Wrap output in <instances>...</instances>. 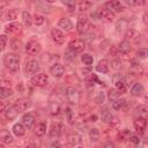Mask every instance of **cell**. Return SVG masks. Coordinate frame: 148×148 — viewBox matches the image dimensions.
<instances>
[{
    "mask_svg": "<svg viewBox=\"0 0 148 148\" xmlns=\"http://www.w3.org/2000/svg\"><path fill=\"white\" fill-rule=\"evenodd\" d=\"M91 6H92V3L89 2V1H81V2L79 3V9H80L81 12H86V10L90 9Z\"/></svg>",
    "mask_w": 148,
    "mask_h": 148,
    "instance_id": "cell-33",
    "label": "cell"
},
{
    "mask_svg": "<svg viewBox=\"0 0 148 148\" xmlns=\"http://www.w3.org/2000/svg\"><path fill=\"white\" fill-rule=\"evenodd\" d=\"M50 73L54 77H61L65 73V68L61 64H53V66L50 68Z\"/></svg>",
    "mask_w": 148,
    "mask_h": 148,
    "instance_id": "cell-10",
    "label": "cell"
},
{
    "mask_svg": "<svg viewBox=\"0 0 148 148\" xmlns=\"http://www.w3.org/2000/svg\"><path fill=\"white\" fill-rule=\"evenodd\" d=\"M47 75L44 74V73H39V74H36L35 76H32L31 79V83L35 86V87H45L47 84Z\"/></svg>",
    "mask_w": 148,
    "mask_h": 148,
    "instance_id": "cell-4",
    "label": "cell"
},
{
    "mask_svg": "<svg viewBox=\"0 0 148 148\" xmlns=\"http://www.w3.org/2000/svg\"><path fill=\"white\" fill-rule=\"evenodd\" d=\"M119 96H120V94H119L117 90H114V89L110 90V91H109V94H108V97H109V99H110L111 102L117 101V99L119 98Z\"/></svg>",
    "mask_w": 148,
    "mask_h": 148,
    "instance_id": "cell-35",
    "label": "cell"
},
{
    "mask_svg": "<svg viewBox=\"0 0 148 148\" xmlns=\"http://www.w3.org/2000/svg\"><path fill=\"white\" fill-rule=\"evenodd\" d=\"M119 51L123 56H127L131 51V45L127 40H123L120 44H119Z\"/></svg>",
    "mask_w": 148,
    "mask_h": 148,
    "instance_id": "cell-22",
    "label": "cell"
},
{
    "mask_svg": "<svg viewBox=\"0 0 148 148\" xmlns=\"http://www.w3.org/2000/svg\"><path fill=\"white\" fill-rule=\"evenodd\" d=\"M125 36H126L127 38H134V37L136 36V31H135L134 29H128V30L126 31Z\"/></svg>",
    "mask_w": 148,
    "mask_h": 148,
    "instance_id": "cell-49",
    "label": "cell"
},
{
    "mask_svg": "<svg viewBox=\"0 0 148 148\" xmlns=\"http://www.w3.org/2000/svg\"><path fill=\"white\" fill-rule=\"evenodd\" d=\"M111 65H112V68H114V69H119L120 68V61H118V60H112L111 61Z\"/></svg>",
    "mask_w": 148,
    "mask_h": 148,
    "instance_id": "cell-54",
    "label": "cell"
},
{
    "mask_svg": "<svg viewBox=\"0 0 148 148\" xmlns=\"http://www.w3.org/2000/svg\"><path fill=\"white\" fill-rule=\"evenodd\" d=\"M58 25H59V28L64 29L65 31H71L72 28H73L72 21L69 18H67V17H61L59 20V22H58Z\"/></svg>",
    "mask_w": 148,
    "mask_h": 148,
    "instance_id": "cell-13",
    "label": "cell"
},
{
    "mask_svg": "<svg viewBox=\"0 0 148 148\" xmlns=\"http://www.w3.org/2000/svg\"><path fill=\"white\" fill-rule=\"evenodd\" d=\"M0 88H10V82L7 80L0 81Z\"/></svg>",
    "mask_w": 148,
    "mask_h": 148,
    "instance_id": "cell-53",
    "label": "cell"
},
{
    "mask_svg": "<svg viewBox=\"0 0 148 148\" xmlns=\"http://www.w3.org/2000/svg\"><path fill=\"white\" fill-rule=\"evenodd\" d=\"M96 71L102 73V74H106L109 72V62H108V60L106 59L99 60V62L96 66Z\"/></svg>",
    "mask_w": 148,
    "mask_h": 148,
    "instance_id": "cell-18",
    "label": "cell"
},
{
    "mask_svg": "<svg viewBox=\"0 0 148 148\" xmlns=\"http://www.w3.org/2000/svg\"><path fill=\"white\" fill-rule=\"evenodd\" d=\"M36 135L37 136H42V135H44L45 134V132H46V124L45 123H39L38 125H37V127H36Z\"/></svg>",
    "mask_w": 148,
    "mask_h": 148,
    "instance_id": "cell-28",
    "label": "cell"
},
{
    "mask_svg": "<svg viewBox=\"0 0 148 148\" xmlns=\"http://www.w3.org/2000/svg\"><path fill=\"white\" fill-rule=\"evenodd\" d=\"M126 106V101L124 98H118L117 101L112 102V108L116 110H124Z\"/></svg>",
    "mask_w": 148,
    "mask_h": 148,
    "instance_id": "cell-24",
    "label": "cell"
},
{
    "mask_svg": "<svg viewBox=\"0 0 148 148\" xmlns=\"http://www.w3.org/2000/svg\"><path fill=\"white\" fill-rule=\"evenodd\" d=\"M42 50V46H40V43H38L37 40H29L25 45V51L30 56H36Z\"/></svg>",
    "mask_w": 148,
    "mask_h": 148,
    "instance_id": "cell-3",
    "label": "cell"
},
{
    "mask_svg": "<svg viewBox=\"0 0 148 148\" xmlns=\"http://www.w3.org/2000/svg\"><path fill=\"white\" fill-rule=\"evenodd\" d=\"M99 17L101 18H104L108 22H111V21L114 20V13L112 10L108 9V8H104V9H102L99 12Z\"/></svg>",
    "mask_w": 148,
    "mask_h": 148,
    "instance_id": "cell-14",
    "label": "cell"
},
{
    "mask_svg": "<svg viewBox=\"0 0 148 148\" xmlns=\"http://www.w3.org/2000/svg\"><path fill=\"white\" fill-rule=\"evenodd\" d=\"M147 54H148V52H147V49H145V47H142V49H139V51H138V57H139V58H141V59H145V58L147 57Z\"/></svg>",
    "mask_w": 148,
    "mask_h": 148,
    "instance_id": "cell-47",
    "label": "cell"
},
{
    "mask_svg": "<svg viewBox=\"0 0 148 148\" xmlns=\"http://www.w3.org/2000/svg\"><path fill=\"white\" fill-rule=\"evenodd\" d=\"M3 64L9 71L16 72L20 68V58L15 53H7L3 57Z\"/></svg>",
    "mask_w": 148,
    "mask_h": 148,
    "instance_id": "cell-1",
    "label": "cell"
},
{
    "mask_svg": "<svg viewBox=\"0 0 148 148\" xmlns=\"http://www.w3.org/2000/svg\"><path fill=\"white\" fill-rule=\"evenodd\" d=\"M88 23H89V22H88V17H87L86 15H80V16L77 17V24H76L77 31H79V32H83V30L87 29Z\"/></svg>",
    "mask_w": 148,
    "mask_h": 148,
    "instance_id": "cell-12",
    "label": "cell"
},
{
    "mask_svg": "<svg viewBox=\"0 0 148 148\" xmlns=\"http://www.w3.org/2000/svg\"><path fill=\"white\" fill-rule=\"evenodd\" d=\"M13 133L16 136H23L25 134V127H24V125L21 124V123H16L13 126Z\"/></svg>",
    "mask_w": 148,
    "mask_h": 148,
    "instance_id": "cell-20",
    "label": "cell"
},
{
    "mask_svg": "<svg viewBox=\"0 0 148 148\" xmlns=\"http://www.w3.org/2000/svg\"><path fill=\"white\" fill-rule=\"evenodd\" d=\"M133 126H134L135 131H136L140 135H142V134L145 133V131H146V126H147L146 118H142V117L136 118V119L134 120V123H133Z\"/></svg>",
    "mask_w": 148,
    "mask_h": 148,
    "instance_id": "cell-6",
    "label": "cell"
},
{
    "mask_svg": "<svg viewBox=\"0 0 148 148\" xmlns=\"http://www.w3.org/2000/svg\"><path fill=\"white\" fill-rule=\"evenodd\" d=\"M138 110H139L140 117L146 118V114H147V106H146V105H140V106L138 108Z\"/></svg>",
    "mask_w": 148,
    "mask_h": 148,
    "instance_id": "cell-44",
    "label": "cell"
},
{
    "mask_svg": "<svg viewBox=\"0 0 148 148\" xmlns=\"http://www.w3.org/2000/svg\"><path fill=\"white\" fill-rule=\"evenodd\" d=\"M17 17V12L15 9H9L7 13V20L8 21H14Z\"/></svg>",
    "mask_w": 148,
    "mask_h": 148,
    "instance_id": "cell-40",
    "label": "cell"
},
{
    "mask_svg": "<svg viewBox=\"0 0 148 148\" xmlns=\"http://www.w3.org/2000/svg\"><path fill=\"white\" fill-rule=\"evenodd\" d=\"M65 113H66V117H67V120H68V123H73V112H72V110H71V108H66V111H65Z\"/></svg>",
    "mask_w": 148,
    "mask_h": 148,
    "instance_id": "cell-45",
    "label": "cell"
},
{
    "mask_svg": "<svg viewBox=\"0 0 148 148\" xmlns=\"http://www.w3.org/2000/svg\"><path fill=\"white\" fill-rule=\"evenodd\" d=\"M79 141H80V140H79V136H77L76 134H69V135H68V143H69L71 146L76 145Z\"/></svg>",
    "mask_w": 148,
    "mask_h": 148,
    "instance_id": "cell-39",
    "label": "cell"
},
{
    "mask_svg": "<svg viewBox=\"0 0 148 148\" xmlns=\"http://www.w3.org/2000/svg\"><path fill=\"white\" fill-rule=\"evenodd\" d=\"M16 89L20 90V91H22V90H23V86H22V83H18V84L16 86Z\"/></svg>",
    "mask_w": 148,
    "mask_h": 148,
    "instance_id": "cell-57",
    "label": "cell"
},
{
    "mask_svg": "<svg viewBox=\"0 0 148 148\" xmlns=\"http://www.w3.org/2000/svg\"><path fill=\"white\" fill-rule=\"evenodd\" d=\"M104 99H105V95H104V92L99 91V92L97 94V97H96V102H97L98 104H102V103L104 102Z\"/></svg>",
    "mask_w": 148,
    "mask_h": 148,
    "instance_id": "cell-48",
    "label": "cell"
},
{
    "mask_svg": "<svg viewBox=\"0 0 148 148\" xmlns=\"http://www.w3.org/2000/svg\"><path fill=\"white\" fill-rule=\"evenodd\" d=\"M22 30V25L17 22H13L9 23L8 25H6V31L7 32H14V34H18Z\"/></svg>",
    "mask_w": 148,
    "mask_h": 148,
    "instance_id": "cell-19",
    "label": "cell"
},
{
    "mask_svg": "<svg viewBox=\"0 0 148 148\" xmlns=\"http://www.w3.org/2000/svg\"><path fill=\"white\" fill-rule=\"evenodd\" d=\"M128 27V21L126 18H119L117 22H116V28L118 31H124L126 28Z\"/></svg>",
    "mask_w": 148,
    "mask_h": 148,
    "instance_id": "cell-23",
    "label": "cell"
},
{
    "mask_svg": "<svg viewBox=\"0 0 148 148\" xmlns=\"http://www.w3.org/2000/svg\"><path fill=\"white\" fill-rule=\"evenodd\" d=\"M123 80H124V77H123V75L119 74V73H117V74H114V75L112 76V82H113V83H116V82H118V81H123Z\"/></svg>",
    "mask_w": 148,
    "mask_h": 148,
    "instance_id": "cell-50",
    "label": "cell"
},
{
    "mask_svg": "<svg viewBox=\"0 0 148 148\" xmlns=\"http://www.w3.org/2000/svg\"><path fill=\"white\" fill-rule=\"evenodd\" d=\"M7 44V36L6 35H0V51H3Z\"/></svg>",
    "mask_w": 148,
    "mask_h": 148,
    "instance_id": "cell-42",
    "label": "cell"
},
{
    "mask_svg": "<svg viewBox=\"0 0 148 148\" xmlns=\"http://www.w3.org/2000/svg\"><path fill=\"white\" fill-rule=\"evenodd\" d=\"M62 3L67 7V9L69 12H73L75 9V2L74 1H62Z\"/></svg>",
    "mask_w": 148,
    "mask_h": 148,
    "instance_id": "cell-43",
    "label": "cell"
},
{
    "mask_svg": "<svg viewBox=\"0 0 148 148\" xmlns=\"http://www.w3.org/2000/svg\"><path fill=\"white\" fill-rule=\"evenodd\" d=\"M59 134V124L57 123H52L51 127H50V136L51 138H56Z\"/></svg>",
    "mask_w": 148,
    "mask_h": 148,
    "instance_id": "cell-29",
    "label": "cell"
},
{
    "mask_svg": "<svg viewBox=\"0 0 148 148\" xmlns=\"http://www.w3.org/2000/svg\"><path fill=\"white\" fill-rule=\"evenodd\" d=\"M25 148H36V146H35V143H30V145H28Z\"/></svg>",
    "mask_w": 148,
    "mask_h": 148,
    "instance_id": "cell-59",
    "label": "cell"
},
{
    "mask_svg": "<svg viewBox=\"0 0 148 148\" xmlns=\"http://www.w3.org/2000/svg\"><path fill=\"white\" fill-rule=\"evenodd\" d=\"M112 118H113V116L111 114V112H110L109 110L105 109V110L102 111V113H101V119H102V121H104V123H111Z\"/></svg>",
    "mask_w": 148,
    "mask_h": 148,
    "instance_id": "cell-25",
    "label": "cell"
},
{
    "mask_svg": "<svg viewBox=\"0 0 148 148\" xmlns=\"http://www.w3.org/2000/svg\"><path fill=\"white\" fill-rule=\"evenodd\" d=\"M14 105H15V108L17 109L18 112H22V111H25L28 108H30L31 102H30V99H28V98H20V99H17V101L15 102Z\"/></svg>",
    "mask_w": 148,
    "mask_h": 148,
    "instance_id": "cell-8",
    "label": "cell"
},
{
    "mask_svg": "<svg viewBox=\"0 0 148 148\" xmlns=\"http://www.w3.org/2000/svg\"><path fill=\"white\" fill-rule=\"evenodd\" d=\"M66 98L72 104H77L80 102V92L74 87H67L66 88Z\"/></svg>",
    "mask_w": 148,
    "mask_h": 148,
    "instance_id": "cell-2",
    "label": "cell"
},
{
    "mask_svg": "<svg viewBox=\"0 0 148 148\" xmlns=\"http://www.w3.org/2000/svg\"><path fill=\"white\" fill-rule=\"evenodd\" d=\"M0 15H1V8H0Z\"/></svg>",
    "mask_w": 148,
    "mask_h": 148,
    "instance_id": "cell-62",
    "label": "cell"
},
{
    "mask_svg": "<svg viewBox=\"0 0 148 148\" xmlns=\"http://www.w3.org/2000/svg\"><path fill=\"white\" fill-rule=\"evenodd\" d=\"M124 3H126V5H128V6H139V5H141L142 2L141 1H132V0H125L124 1Z\"/></svg>",
    "mask_w": 148,
    "mask_h": 148,
    "instance_id": "cell-51",
    "label": "cell"
},
{
    "mask_svg": "<svg viewBox=\"0 0 148 148\" xmlns=\"http://www.w3.org/2000/svg\"><path fill=\"white\" fill-rule=\"evenodd\" d=\"M51 37L54 40V43L58 44V45H62L65 43V35L58 28H54V29L51 30Z\"/></svg>",
    "mask_w": 148,
    "mask_h": 148,
    "instance_id": "cell-5",
    "label": "cell"
},
{
    "mask_svg": "<svg viewBox=\"0 0 148 148\" xmlns=\"http://www.w3.org/2000/svg\"><path fill=\"white\" fill-rule=\"evenodd\" d=\"M0 148H6L5 146H2V145H0Z\"/></svg>",
    "mask_w": 148,
    "mask_h": 148,
    "instance_id": "cell-61",
    "label": "cell"
},
{
    "mask_svg": "<svg viewBox=\"0 0 148 148\" xmlns=\"http://www.w3.org/2000/svg\"><path fill=\"white\" fill-rule=\"evenodd\" d=\"M22 20H23V23H24V25L27 28H29L31 25V23H32V17H31L30 13H28V12H23L22 13Z\"/></svg>",
    "mask_w": 148,
    "mask_h": 148,
    "instance_id": "cell-26",
    "label": "cell"
},
{
    "mask_svg": "<svg viewBox=\"0 0 148 148\" xmlns=\"http://www.w3.org/2000/svg\"><path fill=\"white\" fill-rule=\"evenodd\" d=\"M2 111H5V104H3L2 102H0V113H1Z\"/></svg>",
    "mask_w": 148,
    "mask_h": 148,
    "instance_id": "cell-58",
    "label": "cell"
},
{
    "mask_svg": "<svg viewBox=\"0 0 148 148\" xmlns=\"http://www.w3.org/2000/svg\"><path fill=\"white\" fill-rule=\"evenodd\" d=\"M90 17H91L92 20H99V18H101V17H99V13H97V12H91Z\"/></svg>",
    "mask_w": 148,
    "mask_h": 148,
    "instance_id": "cell-55",
    "label": "cell"
},
{
    "mask_svg": "<svg viewBox=\"0 0 148 148\" xmlns=\"http://www.w3.org/2000/svg\"><path fill=\"white\" fill-rule=\"evenodd\" d=\"M143 92V86L141 83H138V82H134L132 88H131V94L133 96H141Z\"/></svg>",
    "mask_w": 148,
    "mask_h": 148,
    "instance_id": "cell-21",
    "label": "cell"
},
{
    "mask_svg": "<svg viewBox=\"0 0 148 148\" xmlns=\"http://www.w3.org/2000/svg\"><path fill=\"white\" fill-rule=\"evenodd\" d=\"M37 8H39V10H42V12H44V13H50V12H51V7L45 6L44 2H38V3H37Z\"/></svg>",
    "mask_w": 148,
    "mask_h": 148,
    "instance_id": "cell-41",
    "label": "cell"
},
{
    "mask_svg": "<svg viewBox=\"0 0 148 148\" xmlns=\"http://www.w3.org/2000/svg\"><path fill=\"white\" fill-rule=\"evenodd\" d=\"M89 138H90V140L91 141H98V139H99V131L97 130V128H91L90 131H89Z\"/></svg>",
    "mask_w": 148,
    "mask_h": 148,
    "instance_id": "cell-31",
    "label": "cell"
},
{
    "mask_svg": "<svg viewBox=\"0 0 148 148\" xmlns=\"http://www.w3.org/2000/svg\"><path fill=\"white\" fill-rule=\"evenodd\" d=\"M49 111H50L51 114H58L59 111H60L59 104L56 103V102H50V104H49Z\"/></svg>",
    "mask_w": 148,
    "mask_h": 148,
    "instance_id": "cell-27",
    "label": "cell"
},
{
    "mask_svg": "<svg viewBox=\"0 0 148 148\" xmlns=\"http://www.w3.org/2000/svg\"><path fill=\"white\" fill-rule=\"evenodd\" d=\"M13 94L10 88H0V98H7Z\"/></svg>",
    "mask_w": 148,
    "mask_h": 148,
    "instance_id": "cell-34",
    "label": "cell"
},
{
    "mask_svg": "<svg viewBox=\"0 0 148 148\" xmlns=\"http://www.w3.org/2000/svg\"><path fill=\"white\" fill-rule=\"evenodd\" d=\"M17 113H18V111H17V109L15 108V105H10V106H8V108L5 110V116H6V118H7L8 120L15 119L16 116H17Z\"/></svg>",
    "mask_w": 148,
    "mask_h": 148,
    "instance_id": "cell-16",
    "label": "cell"
},
{
    "mask_svg": "<svg viewBox=\"0 0 148 148\" xmlns=\"http://www.w3.org/2000/svg\"><path fill=\"white\" fill-rule=\"evenodd\" d=\"M143 22L147 24V13H145V15H143Z\"/></svg>",
    "mask_w": 148,
    "mask_h": 148,
    "instance_id": "cell-60",
    "label": "cell"
},
{
    "mask_svg": "<svg viewBox=\"0 0 148 148\" xmlns=\"http://www.w3.org/2000/svg\"><path fill=\"white\" fill-rule=\"evenodd\" d=\"M65 58H66L67 60H69V61L74 60V59H75V52L68 47V49L65 51Z\"/></svg>",
    "mask_w": 148,
    "mask_h": 148,
    "instance_id": "cell-37",
    "label": "cell"
},
{
    "mask_svg": "<svg viewBox=\"0 0 148 148\" xmlns=\"http://www.w3.org/2000/svg\"><path fill=\"white\" fill-rule=\"evenodd\" d=\"M130 141H131L132 143H134V145H139L140 139H139V136H136V135H131V136H130Z\"/></svg>",
    "mask_w": 148,
    "mask_h": 148,
    "instance_id": "cell-52",
    "label": "cell"
},
{
    "mask_svg": "<svg viewBox=\"0 0 148 148\" xmlns=\"http://www.w3.org/2000/svg\"><path fill=\"white\" fill-rule=\"evenodd\" d=\"M82 37H83V38H82L81 40H83V42H91V40H94L95 35H94V34H84Z\"/></svg>",
    "mask_w": 148,
    "mask_h": 148,
    "instance_id": "cell-46",
    "label": "cell"
},
{
    "mask_svg": "<svg viewBox=\"0 0 148 148\" xmlns=\"http://www.w3.org/2000/svg\"><path fill=\"white\" fill-rule=\"evenodd\" d=\"M81 59H82V61H83L86 65H88V66H90V65L94 62V58H92L90 54H83V56L81 57Z\"/></svg>",
    "mask_w": 148,
    "mask_h": 148,
    "instance_id": "cell-38",
    "label": "cell"
},
{
    "mask_svg": "<svg viewBox=\"0 0 148 148\" xmlns=\"http://www.w3.org/2000/svg\"><path fill=\"white\" fill-rule=\"evenodd\" d=\"M130 136H131L130 131H128V130H124L123 132H120V133L117 135V139H118V141H125L126 139H130Z\"/></svg>",
    "mask_w": 148,
    "mask_h": 148,
    "instance_id": "cell-32",
    "label": "cell"
},
{
    "mask_svg": "<svg viewBox=\"0 0 148 148\" xmlns=\"http://www.w3.org/2000/svg\"><path fill=\"white\" fill-rule=\"evenodd\" d=\"M52 147H53V148H60V143H59L58 141H56V142L52 143Z\"/></svg>",
    "mask_w": 148,
    "mask_h": 148,
    "instance_id": "cell-56",
    "label": "cell"
},
{
    "mask_svg": "<svg viewBox=\"0 0 148 148\" xmlns=\"http://www.w3.org/2000/svg\"><path fill=\"white\" fill-rule=\"evenodd\" d=\"M32 21H34V23H35L36 25H42V24L44 23L45 18H44V16H42V15H39V14H35Z\"/></svg>",
    "mask_w": 148,
    "mask_h": 148,
    "instance_id": "cell-36",
    "label": "cell"
},
{
    "mask_svg": "<svg viewBox=\"0 0 148 148\" xmlns=\"http://www.w3.org/2000/svg\"><path fill=\"white\" fill-rule=\"evenodd\" d=\"M114 86H116L117 91H118L119 94H125V92H126V90H127V87L125 86L124 80H123V81H118V82H116V83H114Z\"/></svg>",
    "mask_w": 148,
    "mask_h": 148,
    "instance_id": "cell-30",
    "label": "cell"
},
{
    "mask_svg": "<svg viewBox=\"0 0 148 148\" xmlns=\"http://www.w3.org/2000/svg\"><path fill=\"white\" fill-rule=\"evenodd\" d=\"M24 69H25L27 74H35L39 71V64L36 60H29V61H27Z\"/></svg>",
    "mask_w": 148,
    "mask_h": 148,
    "instance_id": "cell-7",
    "label": "cell"
},
{
    "mask_svg": "<svg viewBox=\"0 0 148 148\" xmlns=\"http://www.w3.org/2000/svg\"><path fill=\"white\" fill-rule=\"evenodd\" d=\"M77 148H82V147H77Z\"/></svg>",
    "mask_w": 148,
    "mask_h": 148,
    "instance_id": "cell-63",
    "label": "cell"
},
{
    "mask_svg": "<svg viewBox=\"0 0 148 148\" xmlns=\"http://www.w3.org/2000/svg\"><path fill=\"white\" fill-rule=\"evenodd\" d=\"M22 123L24 125V127L27 128H32V126L35 125V117L31 113H25L22 118Z\"/></svg>",
    "mask_w": 148,
    "mask_h": 148,
    "instance_id": "cell-15",
    "label": "cell"
},
{
    "mask_svg": "<svg viewBox=\"0 0 148 148\" xmlns=\"http://www.w3.org/2000/svg\"><path fill=\"white\" fill-rule=\"evenodd\" d=\"M0 141L2 143L9 145L13 142V136L7 130H2V131H0Z\"/></svg>",
    "mask_w": 148,
    "mask_h": 148,
    "instance_id": "cell-17",
    "label": "cell"
},
{
    "mask_svg": "<svg viewBox=\"0 0 148 148\" xmlns=\"http://www.w3.org/2000/svg\"><path fill=\"white\" fill-rule=\"evenodd\" d=\"M106 7H108V9H113L114 12H118V13H121L124 9H125V7H124V5L120 2V1H108L106 2Z\"/></svg>",
    "mask_w": 148,
    "mask_h": 148,
    "instance_id": "cell-11",
    "label": "cell"
},
{
    "mask_svg": "<svg viewBox=\"0 0 148 148\" xmlns=\"http://www.w3.org/2000/svg\"><path fill=\"white\" fill-rule=\"evenodd\" d=\"M84 42L81 40V39H74L69 43V49L73 50L75 53H79V52H82L84 50Z\"/></svg>",
    "mask_w": 148,
    "mask_h": 148,
    "instance_id": "cell-9",
    "label": "cell"
}]
</instances>
